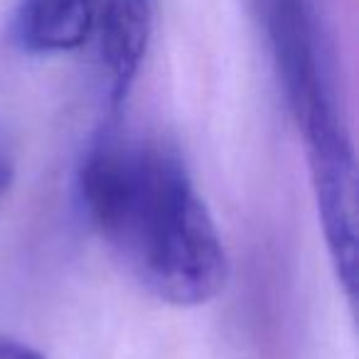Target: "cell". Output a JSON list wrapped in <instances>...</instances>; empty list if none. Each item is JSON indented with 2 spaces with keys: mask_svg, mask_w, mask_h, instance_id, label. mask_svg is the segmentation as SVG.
Instances as JSON below:
<instances>
[{
  "mask_svg": "<svg viewBox=\"0 0 359 359\" xmlns=\"http://www.w3.org/2000/svg\"><path fill=\"white\" fill-rule=\"evenodd\" d=\"M13 180H15V158H13L6 135L0 133V200L11 192Z\"/></svg>",
  "mask_w": 359,
  "mask_h": 359,
  "instance_id": "5",
  "label": "cell"
},
{
  "mask_svg": "<svg viewBox=\"0 0 359 359\" xmlns=\"http://www.w3.org/2000/svg\"><path fill=\"white\" fill-rule=\"evenodd\" d=\"M153 35V0H104L99 55L109 81L111 111L118 114L145 60Z\"/></svg>",
  "mask_w": 359,
  "mask_h": 359,
  "instance_id": "3",
  "label": "cell"
},
{
  "mask_svg": "<svg viewBox=\"0 0 359 359\" xmlns=\"http://www.w3.org/2000/svg\"><path fill=\"white\" fill-rule=\"evenodd\" d=\"M94 20V0H22L11 37L27 55H62L89 40Z\"/></svg>",
  "mask_w": 359,
  "mask_h": 359,
  "instance_id": "4",
  "label": "cell"
},
{
  "mask_svg": "<svg viewBox=\"0 0 359 359\" xmlns=\"http://www.w3.org/2000/svg\"><path fill=\"white\" fill-rule=\"evenodd\" d=\"M76 192L109 254L150 298L200 308L224 293V241L172 148L101 130L76 170Z\"/></svg>",
  "mask_w": 359,
  "mask_h": 359,
  "instance_id": "1",
  "label": "cell"
},
{
  "mask_svg": "<svg viewBox=\"0 0 359 359\" xmlns=\"http://www.w3.org/2000/svg\"><path fill=\"white\" fill-rule=\"evenodd\" d=\"M305 158H308L310 185H313L325 246L339 285L354 305L359 269V197L357 158L349 130L308 138Z\"/></svg>",
  "mask_w": 359,
  "mask_h": 359,
  "instance_id": "2",
  "label": "cell"
},
{
  "mask_svg": "<svg viewBox=\"0 0 359 359\" xmlns=\"http://www.w3.org/2000/svg\"><path fill=\"white\" fill-rule=\"evenodd\" d=\"M0 359H45V354L20 339L0 334Z\"/></svg>",
  "mask_w": 359,
  "mask_h": 359,
  "instance_id": "6",
  "label": "cell"
}]
</instances>
